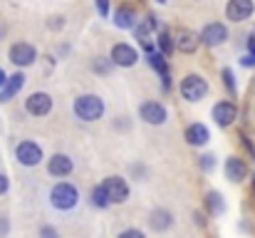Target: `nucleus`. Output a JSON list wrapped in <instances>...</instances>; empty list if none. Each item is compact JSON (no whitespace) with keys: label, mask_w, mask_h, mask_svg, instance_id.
Here are the masks:
<instances>
[{"label":"nucleus","mask_w":255,"mask_h":238,"mask_svg":"<svg viewBox=\"0 0 255 238\" xmlns=\"http://www.w3.org/2000/svg\"><path fill=\"white\" fill-rule=\"evenodd\" d=\"M75 114L85 122H97L102 114H104V102L97 97V94H80L72 104Z\"/></svg>","instance_id":"2"},{"label":"nucleus","mask_w":255,"mask_h":238,"mask_svg":"<svg viewBox=\"0 0 255 238\" xmlns=\"http://www.w3.org/2000/svg\"><path fill=\"white\" fill-rule=\"evenodd\" d=\"M228 40V30L223 22H208L203 30H201V42L208 45V47H216V45H223Z\"/></svg>","instance_id":"6"},{"label":"nucleus","mask_w":255,"mask_h":238,"mask_svg":"<svg viewBox=\"0 0 255 238\" xmlns=\"http://www.w3.org/2000/svg\"><path fill=\"white\" fill-rule=\"evenodd\" d=\"M97 10H99L102 17H107L109 15V0H97Z\"/></svg>","instance_id":"26"},{"label":"nucleus","mask_w":255,"mask_h":238,"mask_svg":"<svg viewBox=\"0 0 255 238\" xmlns=\"http://www.w3.org/2000/svg\"><path fill=\"white\" fill-rule=\"evenodd\" d=\"M114 25H117L119 30H131V27L136 25V12H134L131 7L122 5V7L114 12Z\"/></svg>","instance_id":"16"},{"label":"nucleus","mask_w":255,"mask_h":238,"mask_svg":"<svg viewBox=\"0 0 255 238\" xmlns=\"http://www.w3.org/2000/svg\"><path fill=\"white\" fill-rule=\"evenodd\" d=\"M213 164H216V161H213V157H211V154H206V157L201 159V166H203L206 171H211V169H213Z\"/></svg>","instance_id":"27"},{"label":"nucleus","mask_w":255,"mask_h":238,"mask_svg":"<svg viewBox=\"0 0 255 238\" xmlns=\"http://www.w3.org/2000/svg\"><path fill=\"white\" fill-rule=\"evenodd\" d=\"M156 2H166V0H156Z\"/></svg>","instance_id":"35"},{"label":"nucleus","mask_w":255,"mask_h":238,"mask_svg":"<svg viewBox=\"0 0 255 238\" xmlns=\"http://www.w3.org/2000/svg\"><path fill=\"white\" fill-rule=\"evenodd\" d=\"M149 65H151V67H154V70L161 75V79H164V87L169 89V84H171V82H169V65H166L164 55H156V52H151V55H149Z\"/></svg>","instance_id":"20"},{"label":"nucleus","mask_w":255,"mask_h":238,"mask_svg":"<svg viewBox=\"0 0 255 238\" xmlns=\"http://www.w3.org/2000/svg\"><path fill=\"white\" fill-rule=\"evenodd\" d=\"M248 50L255 52V32H251V37H248Z\"/></svg>","instance_id":"31"},{"label":"nucleus","mask_w":255,"mask_h":238,"mask_svg":"<svg viewBox=\"0 0 255 238\" xmlns=\"http://www.w3.org/2000/svg\"><path fill=\"white\" fill-rule=\"evenodd\" d=\"M5 82H7V75H5V72L0 70V87H5Z\"/></svg>","instance_id":"33"},{"label":"nucleus","mask_w":255,"mask_h":238,"mask_svg":"<svg viewBox=\"0 0 255 238\" xmlns=\"http://www.w3.org/2000/svg\"><path fill=\"white\" fill-rule=\"evenodd\" d=\"M246 174H248V166H246V161L238 157H231L226 161V176L231 179V181H243L246 179Z\"/></svg>","instance_id":"15"},{"label":"nucleus","mask_w":255,"mask_h":238,"mask_svg":"<svg viewBox=\"0 0 255 238\" xmlns=\"http://www.w3.org/2000/svg\"><path fill=\"white\" fill-rule=\"evenodd\" d=\"M77 201H80V194H77V189H75L72 184H67V181L55 184L52 191H50V204H52L57 211H70V209L77 206Z\"/></svg>","instance_id":"1"},{"label":"nucleus","mask_w":255,"mask_h":238,"mask_svg":"<svg viewBox=\"0 0 255 238\" xmlns=\"http://www.w3.org/2000/svg\"><path fill=\"white\" fill-rule=\"evenodd\" d=\"M149 224H151V229L154 231H166L171 224V214L169 211H164V209H156V211H151V216H149Z\"/></svg>","instance_id":"19"},{"label":"nucleus","mask_w":255,"mask_h":238,"mask_svg":"<svg viewBox=\"0 0 255 238\" xmlns=\"http://www.w3.org/2000/svg\"><path fill=\"white\" fill-rule=\"evenodd\" d=\"M139 114H141V119H144L146 124H154V127H159V124L166 122V109H164V104H159V102H144V104L139 107Z\"/></svg>","instance_id":"10"},{"label":"nucleus","mask_w":255,"mask_h":238,"mask_svg":"<svg viewBox=\"0 0 255 238\" xmlns=\"http://www.w3.org/2000/svg\"><path fill=\"white\" fill-rule=\"evenodd\" d=\"M198 45H201V35H196L193 30H181V35H178V50H183L186 55H191V52L198 50Z\"/></svg>","instance_id":"18"},{"label":"nucleus","mask_w":255,"mask_h":238,"mask_svg":"<svg viewBox=\"0 0 255 238\" xmlns=\"http://www.w3.org/2000/svg\"><path fill=\"white\" fill-rule=\"evenodd\" d=\"M208 139H211V132H208V127H203V124H191V127L186 129V142H188L191 147H203Z\"/></svg>","instance_id":"14"},{"label":"nucleus","mask_w":255,"mask_h":238,"mask_svg":"<svg viewBox=\"0 0 255 238\" xmlns=\"http://www.w3.org/2000/svg\"><path fill=\"white\" fill-rule=\"evenodd\" d=\"M253 186H255V176H253Z\"/></svg>","instance_id":"36"},{"label":"nucleus","mask_w":255,"mask_h":238,"mask_svg":"<svg viewBox=\"0 0 255 238\" xmlns=\"http://www.w3.org/2000/svg\"><path fill=\"white\" fill-rule=\"evenodd\" d=\"M144 234L141 231H134V229H129V231H122V238H141Z\"/></svg>","instance_id":"29"},{"label":"nucleus","mask_w":255,"mask_h":238,"mask_svg":"<svg viewBox=\"0 0 255 238\" xmlns=\"http://www.w3.org/2000/svg\"><path fill=\"white\" fill-rule=\"evenodd\" d=\"M114 65H117V62H114L112 57H109V60H104V62H102V60H97V62H94V70H97L99 75H109Z\"/></svg>","instance_id":"23"},{"label":"nucleus","mask_w":255,"mask_h":238,"mask_svg":"<svg viewBox=\"0 0 255 238\" xmlns=\"http://www.w3.org/2000/svg\"><path fill=\"white\" fill-rule=\"evenodd\" d=\"M72 159L67 157V154H55V157L47 161V171L52 174V176H70L72 174Z\"/></svg>","instance_id":"13"},{"label":"nucleus","mask_w":255,"mask_h":238,"mask_svg":"<svg viewBox=\"0 0 255 238\" xmlns=\"http://www.w3.org/2000/svg\"><path fill=\"white\" fill-rule=\"evenodd\" d=\"M7 186H10L7 176H5V174H0V194H5V191H7Z\"/></svg>","instance_id":"30"},{"label":"nucleus","mask_w":255,"mask_h":238,"mask_svg":"<svg viewBox=\"0 0 255 238\" xmlns=\"http://www.w3.org/2000/svg\"><path fill=\"white\" fill-rule=\"evenodd\" d=\"M92 204H94L97 209H107V206L112 204V199H109V194H107L104 186H97V189L92 191Z\"/></svg>","instance_id":"21"},{"label":"nucleus","mask_w":255,"mask_h":238,"mask_svg":"<svg viewBox=\"0 0 255 238\" xmlns=\"http://www.w3.org/2000/svg\"><path fill=\"white\" fill-rule=\"evenodd\" d=\"M112 60L117 62V67H134L136 60H139V55H136V50L131 45L119 42V45L112 47Z\"/></svg>","instance_id":"11"},{"label":"nucleus","mask_w":255,"mask_h":238,"mask_svg":"<svg viewBox=\"0 0 255 238\" xmlns=\"http://www.w3.org/2000/svg\"><path fill=\"white\" fill-rule=\"evenodd\" d=\"M241 65H246V67H255V52L246 55V57H241Z\"/></svg>","instance_id":"28"},{"label":"nucleus","mask_w":255,"mask_h":238,"mask_svg":"<svg viewBox=\"0 0 255 238\" xmlns=\"http://www.w3.org/2000/svg\"><path fill=\"white\" fill-rule=\"evenodd\" d=\"M25 109L30 114H35V117H45L52 109V97L47 92H35V94H30L25 99Z\"/></svg>","instance_id":"7"},{"label":"nucleus","mask_w":255,"mask_h":238,"mask_svg":"<svg viewBox=\"0 0 255 238\" xmlns=\"http://www.w3.org/2000/svg\"><path fill=\"white\" fill-rule=\"evenodd\" d=\"M0 231H7V221H5V219L0 221Z\"/></svg>","instance_id":"34"},{"label":"nucleus","mask_w":255,"mask_h":238,"mask_svg":"<svg viewBox=\"0 0 255 238\" xmlns=\"http://www.w3.org/2000/svg\"><path fill=\"white\" fill-rule=\"evenodd\" d=\"M15 159L22 164V166H37L42 161V149L35 144V142H20L15 147Z\"/></svg>","instance_id":"4"},{"label":"nucleus","mask_w":255,"mask_h":238,"mask_svg":"<svg viewBox=\"0 0 255 238\" xmlns=\"http://www.w3.org/2000/svg\"><path fill=\"white\" fill-rule=\"evenodd\" d=\"M159 50L164 52V55H171V37L166 30H161L159 32Z\"/></svg>","instance_id":"24"},{"label":"nucleus","mask_w":255,"mask_h":238,"mask_svg":"<svg viewBox=\"0 0 255 238\" xmlns=\"http://www.w3.org/2000/svg\"><path fill=\"white\" fill-rule=\"evenodd\" d=\"M223 82H226L228 92L236 94V79H233V72H231V70H223Z\"/></svg>","instance_id":"25"},{"label":"nucleus","mask_w":255,"mask_h":238,"mask_svg":"<svg viewBox=\"0 0 255 238\" xmlns=\"http://www.w3.org/2000/svg\"><path fill=\"white\" fill-rule=\"evenodd\" d=\"M50 25H52V27H60V25H62V17H52V22H50Z\"/></svg>","instance_id":"32"},{"label":"nucleus","mask_w":255,"mask_h":238,"mask_svg":"<svg viewBox=\"0 0 255 238\" xmlns=\"http://www.w3.org/2000/svg\"><path fill=\"white\" fill-rule=\"evenodd\" d=\"M35 60H37V52H35L32 45H27V42H15V45L10 47V62H12V65H17V67H30Z\"/></svg>","instance_id":"5"},{"label":"nucleus","mask_w":255,"mask_h":238,"mask_svg":"<svg viewBox=\"0 0 255 238\" xmlns=\"http://www.w3.org/2000/svg\"><path fill=\"white\" fill-rule=\"evenodd\" d=\"M253 10H255L253 0H228L226 17L233 20V22H243V20H248L253 15Z\"/></svg>","instance_id":"9"},{"label":"nucleus","mask_w":255,"mask_h":238,"mask_svg":"<svg viewBox=\"0 0 255 238\" xmlns=\"http://www.w3.org/2000/svg\"><path fill=\"white\" fill-rule=\"evenodd\" d=\"M206 92H208V82L201 77V75H186V77L181 79V94H183V99L198 102V99L206 97Z\"/></svg>","instance_id":"3"},{"label":"nucleus","mask_w":255,"mask_h":238,"mask_svg":"<svg viewBox=\"0 0 255 238\" xmlns=\"http://www.w3.org/2000/svg\"><path fill=\"white\" fill-rule=\"evenodd\" d=\"M206 204H208V209H211V214H223V209H226V204H223V199H221V194H216V191H211V194H208V199H206Z\"/></svg>","instance_id":"22"},{"label":"nucleus","mask_w":255,"mask_h":238,"mask_svg":"<svg viewBox=\"0 0 255 238\" xmlns=\"http://www.w3.org/2000/svg\"><path fill=\"white\" fill-rule=\"evenodd\" d=\"M102 186L107 189L112 204H124V201L129 199V184H127L122 176H109V179H104Z\"/></svg>","instance_id":"8"},{"label":"nucleus","mask_w":255,"mask_h":238,"mask_svg":"<svg viewBox=\"0 0 255 238\" xmlns=\"http://www.w3.org/2000/svg\"><path fill=\"white\" fill-rule=\"evenodd\" d=\"M213 119L218 127H231L238 119V107L233 102H218L213 107Z\"/></svg>","instance_id":"12"},{"label":"nucleus","mask_w":255,"mask_h":238,"mask_svg":"<svg viewBox=\"0 0 255 238\" xmlns=\"http://www.w3.org/2000/svg\"><path fill=\"white\" fill-rule=\"evenodd\" d=\"M22 84H25V77L17 72V75H12V77H7V82H5V87L0 89V102H10L20 89H22Z\"/></svg>","instance_id":"17"}]
</instances>
